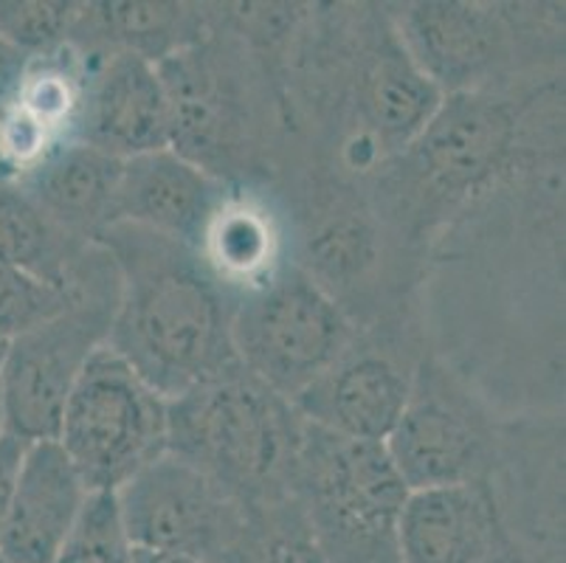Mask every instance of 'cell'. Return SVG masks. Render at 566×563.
Instances as JSON below:
<instances>
[{"label": "cell", "instance_id": "cell-4", "mask_svg": "<svg viewBox=\"0 0 566 563\" xmlns=\"http://www.w3.org/2000/svg\"><path fill=\"white\" fill-rule=\"evenodd\" d=\"M65 313L7 344L0 366V431L25 442L56 440L82 366L107 341L118 304V271L99 242L74 268Z\"/></svg>", "mask_w": 566, "mask_h": 563}, {"label": "cell", "instance_id": "cell-14", "mask_svg": "<svg viewBox=\"0 0 566 563\" xmlns=\"http://www.w3.org/2000/svg\"><path fill=\"white\" fill-rule=\"evenodd\" d=\"M403 49L442 96L473 93L507 62V25L476 3H415L403 14Z\"/></svg>", "mask_w": 566, "mask_h": 563}, {"label": "cell", "instance_id": "cell-2", "mask_svg": "<svg viewBox=\"0 0 566 563\" xmlns=\"http://www.w3.org/2000/svg\"><path fill=\"white\" fill-rule=\"evenodd\" d=\"M302 423L291 400L234 366L167 400V451L256 510L291 496Z\"/></svg>", "mask_w": 566, "mask_h": 563}, {"label": "cell", "instance_id": "cell-11", "mask_svg": "<svg viewBox=\"0 0 566 563\" xmlns=\"http://www.w3.org/2000/svg\"><path fill=\"white\" fill-rule=\"evenodd\" d=\"M398 552L400 563H522L485 482L409 493Z\"/></svg>", "mask_w": 566, "mask_h": 563}, {"label": "cell", "instance_id": "cell-1", "mask_svg": "<svg viewBox=\"0 0 566 563\" xmlns=\"http://www.w3.org/2000/svg\"><path fill=\"white\" fill-rule=\"evenodd\" d=\"M118 271L107 347L167 400L240 366L231 344L237 299L195 248L116 223L99 234Z\"/></svg>", "mask_w": 566, "mask_h": 563}, {"label": "cell", "instance_id": "cell-23", "mask_svg": "<svg viewBox=\"0 0 566 563\" xmlns=\"http://www.w3.org/2000/svg\"><path fill=\"white\" fill-rule=\"evenodd\" d=\"M80 3L63 0H0V38L29 60L54 54L71 34Z\"/></svg>", "mask_w": 566, "mask_h": 563}, {"label": "cell", "instance_id": "cell-16", "mask_svg": "<svg viewBox=\"0 0 566 563\" xmlns=\"http://www.w3.org/2000/svg\"><path fill=\"white\" fill-rule=\"evenodd\" d=\"M122 161L82 142H63L12 178L65 234L96 242L116 223Z\"/></svg>", "mask_w": 566, "mask_h": 563}, {"label": "cell", "instance_id": "cell-9", "mask_svg": "<svg viewBox=\"0 0 566 563\" xmlns=\"http://www.w3.org/2000/svg\"><path fill=\"white\" fill-rule=\"evenodd\" d=\"M74 142L118 161L172 147V102L161 71L136 54H99L82 82Z\"/></svg>", "mask_w": 566, "mask_h": 563}, {"label": "cell", "instance_id": "cell-20", "mask_svg": "<svg viewBox=\"0 0 566 563\" xmlns=\"http://www.w3.org/2000/svg\"><path fill=\"white\" fill-rule=\"evenodd\" d=\"M87 246L65 234L14 180L0 178V262L69 288Z\"/></svg>", "mask_w": 566, "mask_h": 563}, {"label": "cell", "instance_id": "cell-5", "mask_svg": "<svg viewBox=\"0 0 566 563\" xmlns=\"http://www.w3.org/2000/svg\"><path fill=\"white\" fill-rule=\"evenodd\" d=\"M56 442L87 493H116L167 453V397L102 344L82 366Z\"/></svg>", "mask_w": 566, "mask_h": 563}, {"label": "cell", "instance_id": "cell-24", "mask_svg": "<svg viewBox=\"0 0 566 563\" xmlns=\"http://www.w3.org/2000/svg\"><path fill=\"white\" fill-rule=\"evenodd\" d=\"M54 563H133L116 493H91Z\"/></svg>", "mask_w": 566, "mask_h": 563}, {"label": "cell", "instance_id": "cell-12", "mask_svg": "<svg viewBox=\"0 0 566 563\" xmlns=\"http://www.w3.org/2000/svg\"><path fill=\"white\" fill-rule=\"evenodd\" d=\"M411 384L409 372L389 355L349 347L293 400V409L305 423L347 440L386 442L409 403Z\"/></svg>", "mask_w": 566, "mask_h": 563}, {"label": "cell", "instance_id": "cell-22", "mask_svg": "<svg viewBox=\"0 0 566 563\" xmlns=\"http://www.w3.org/2000/svg\"><path fill=\"white\" fill-rule=\"evenodd\" d=\"M82 260V257H80ZM76 296V282L69 288L0 262V338L12 341L69 310Z\"/></svg>", "mask_w": 566, "mask_h": 563}, {"label": "cell", "instance_id": "cell-21", "mask_svg": "<svg viewBox=\"0 0 566 563\" xmlns=\"http://www.w3.org/2000/svg\"><path fill=\"white\" fill-rule=\"evenodd\" d=\"M249 513V530L229 563H327L291 496Z\"/></svg>", "mask_w": 566, "mask_h": 563}, {"label": "cell", "instance_id": "cell-8", "mask_svg": "<svg viewBox=\"0 0 566 563\" xmlns=\"http://www.w3.org/2000/svg\"><path fill=\"white\" fill-rule=\"evenodd\" d=\"M116 504L133 550L181 552L203 563H229L251 515L229 490L169 451L122 484Z\"/></svg>", "mask_w": 566, "mask_h": 563}, {"label": "cell", "instance_id": "cell-19", "mask_svg": "<svg viewBox=\"0 0 566 563\" xmlns=\"http://www.w3.org/2000/svg\"><path fill=\"white\" fill-rule=\"evenodd\" d=\"M442 102V93L417 69L403 43L386 38L375 45L358 82V107L369 131L389 153H403Z\"/></svg>", "mask_w": 566, "mask_h": 563}, {"label": "cell", "instance_id": "cell-27", "mask_svg": "<svg viewBox=\"0 0 566 563\" xmlns=\"http://www.w3.org/2000/svg\"><path fill=\"white\" fill-rule=\"evenodd\" d=\"M133 563H203L181 552H158V550H133Z\"/></svg>", "mask_w": 566, "mask_h": 563}, {"label": "cell", "instance_id": "cell-6", "mask_svg": "<svg viewBox=\"0 0 566 563\" xmlns=\"http://www.w3.org/2000/svg\"><path fill=\"white\" fill-rule=\"evenodd\" d=\"M231 344L245 372L293 403L353 347V327L322 282L285 265L237 299Z\"/></svg>", "mask_w": 566, "mask_h": 563}, {"label": "cell", "instance_id": "cell-13", "mask_svg": "<svg viewBox=\"0 0 566 563\" xmlns=\"http://www.w3.org/2000/svg\"><path fill=\"white\" fill-rule=\"evenodd\" d=\"M223 180L172 147L122 161L116 189V223L138 226L167 240L198 248L218 204ZM113 223V226H116Z\"/></svg>", "mask_w": 566, "mask_h": 563}, {"label": "cell", "instance_id": "cell-18", "mask_svg": "<svg viewBox=\"0 0 566 563\" xmlns=\"http://www.w3.org/2000/svg\"><path fill=\"white\" fill-rule=\"evenodd\" d=\"M195 251L234 299L268 285L285 268L274 215L260 200L234 192L223 195Z\"/></svg>", "mask_w": 566, "mask_h": 563}, {"label": "cell", "instance_id": "cell-17", "mask_svg": "<svg viewBox=\"0 0 566 563\" xmlns=\"http://www.w3.org/2000/svg\"><path fill=\"white\" fill-rule=\"evenodd\" d=\"M69 40L91 54L125 51L161 65L203 40V14L187 3H80Z\"/></svg>", "mask_w": 566, "mask_h": 563}, {"label": "cell", "instance_id": "cell-29", "mask_svg": "<svg viewBox=\"0 0 566 563\" xmlns=\"http://www.w3.org/2000/svg\"><path fill=\"white\" fill-rule=\"evenodd\" d=\"M0 563H9V561H7V557H3V555H0Z\"/></svg>", "mask_w": 566, "mask_h": 563}, {"label": "cell", "instance_id": "cell-28", "mask_svg": "<svg viewBox=\"0 0 566 563\" xmlns=\"http://www.w3.org/2000/svg\"><path fill=\"white\" fill-rule=\"evenodd\" d=\"M7 344H9V341L0 338V366H3V355H7Z\"/></svg>", "mask_w": 566, "mask_h": 563}, {"label": "cell", "instance_id": "cell-15", "mask_svg": "<svg viewBox=\"0 0 566 563\" xmlns=\"http://www.w3.org/2000/svg\"><path fill=\"white\" fill-rule=\"evenodd\" d=\"M87 496L85 482L60 442H29L0 533V555L9 563H54Z\"/></svg>", "mask_w": 566, "mask_h": 563}, {"label": "cell", "instance_id": "cell-10", "mask_svg": "<svg viewBox=\"0 0 566 563\" xmlns=\"http://www.w3.org/2000/svg\"><path fill=\"white\" fill-rule=\"evenodd\" d=\"M386 451L411 493L451 488L482 482L488 468V434L460 397L423 378L411 384L403 415L386 437Z\"/></svg>", "mask_w": 566, "mask_h": 563}, {"label": "cell", "instance_id": "cell-25", "mask_svg": "<svg viewBox=\"0 0 566 563\" xmlns=\"http://www.w3.org/2000/svg\"><path fill=\"white\" fill-rule=\"evenodd\" d=\"M25 448H29L25 440H20V437L9 431H0V533H3V524H7V513L9 504H12Z\"/></svg>", "mask_w": 566, "mask_h": 563}, {"label": "cell", "instance_id": "cell-7", "mask_svg": "<svg viewBox=\"0 0 566 563\" xmlns=\"http://www.w3.org/2000/svg\"><path fill=\"white\" fill-rule=\"evenodd\" d=\"M513 142L516 122L504 102L480 91L449 93L420 136L398 153L389 175L395 200L426 226L480 192L511 158Z\"/></svg>", "mask_w": 566, "mask_h": 563}, {"label": "cell", "instance_id": "cell-26", "mask_svg": "<svg viewBox=\"0 0 566 563\" xmlns=\"http://www.w3.org/2000/svg\"><path fill=\"white\" fill-rule=\"evenodd\" d=\"M29 56L9 45L7 40L0 38V111L14 100L20 82H23L25 69H29Z\"/></svg>", "mask_w": 566, "mask_h": 563}, {"label": "cell", "instance_id": "cell-3", "mask_svg": "<svg viewBox=\"0 0 566 563\" xmlns=\"http://www.w3.org/2000/svg\"><path fill=\"white\" fill-rule=\"evenodd\" d=\"M409 493L386 442L302 423L291 499L327 563H400L398 524Z\"/></svg>", "mask_w": 566, "mask_h": 563}]
</instances>
